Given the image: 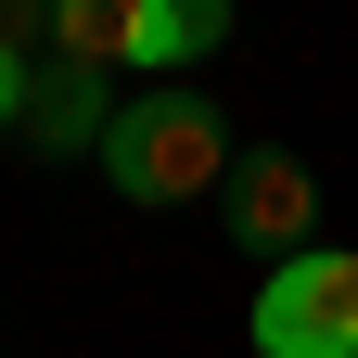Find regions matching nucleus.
<instances>
[{
    "label": "nucleus",
    "mask_w": 358,
    "mask_h": 358,
    "mask_svg": "<svg viewBox=\"0 0 358 358\" xmlns=\"http://www.w3.org/2000/svg\"><path fill=\"white\" fill-rule=\"evenodd\" d=\"M90 166H103L128 205H192V192L231 179V115H217L205 90H141V103L103 128V154H90Z\"/></svg>",
    "instance_id": "nucleus-1"
},
{
    "label": "nucleus",
    "mask_w": 358,
    "mask_h": 358,
    "mask_svg": "<svg viewBox=\"0 0 358 358\" xmlns=\"http://www.w3.org/2000/svg\"><path fill=\"white\" fill-rule=\"evenodd\" d=\"M256 358H358V256L307 243L256 282Z\"/></svg>",
    "instance_id": "nucleus-2"
},
{
    "label": "nucleus",
    "mask_w": 358,
    "mask_h": 358,
    "mask_svg": "<svg viewBox=\"0 0 358 358\" xmlns=\"http://www.w3.org/2000/svg\"><path fill=\"white\" fill-rule=\"evenodd\" d=\"M217 217H231V256H307L320 243V166L307 154H282V141H256V154H231V179H217Z\"/></svg>",
    "instance_id": "nucleus-3"
},
{
    "label": "nucleus",
    "mask_w": 358,
    "mask_h": 358,
    "mask_svg": "<svg viewBox=\"0 0 358 358\" xmlns=\"http://www.w3.org/2000/svg\"><path fill=\"white\" fill-rule=\"evenodd\" d=\"M103 77H115V64H77V52H52V64H38V90H26V141H38V154H103V128L128 115Z\"/></svg>",
    "instance_id": "nucleus-4"
},
{
    "label": "nucleus",
    "mask_w": 358,
    "mask_h": 358,
    "mask_svg": "<svg viewBox=\"0 0 358 358\" xmlns=\"http://www.w3.org/2000/svg\"><path fill=\"white\" fill-rule=\"evenodd\" d=\"M141 26H154V0H52V52L77 64H141Z\"/></svg>",
    "instance_id": "nucleus-5"
},
{
    "label": "nucleus",
    "mask_w": 358,
    "mask_h": 358,
    "mask_svg": "<svg viewBox=\"0 0 358 358\" xmlns=\"http://www.w3.org/2000/svg\"><path fill=\"white\" fill-rule=\"evenodd\" d=\"M231 26H243V0H154V26H141V77H154V64H192V52H217Z\"/></svg>",
    "instance_id": "nucleus-6"
},
{
    "label": "nucleus",
    "mask_w": 358,
    "mask_h": 358,
    "mask_svg": "<svg viewBox=\"0 0 358 358\" xmlns=\"http://www.w3.org/2000/svg\"><path fill=\"white\" fill-rule=\"evenodd\" d=\"M26 90H38V64L0 38V141H26Z\"/></svg>",
    "instance_id": "nucleus-7"
}]
</instances>
